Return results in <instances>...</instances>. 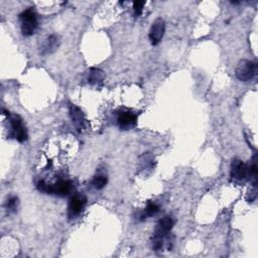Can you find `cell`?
<instances>
[{"mask_svg": "<svg viewBox=\"0 0 258 258\" xmlns=\"http://www.w3.org/2000/svg\"><path fill=\"white\" fill-rule=\"evenodd\" d=\"M174 226V221L171 219L170 216H164L161 218L158 223L155 226L154 233L151 239V244H152V249L154 251H161L163 248L164 240L169 234L170 230L173 229Z\"/></svg>", "mask_w": 258, "mask_h": 258, "instance_id": "6da1fadb", "label": "cell"}, {"mask_svg": "<svg viewBox=\"0 0 258 258\" xmlns=\"http://www.w3.org/2000/svg\"><path fill=\"white\" fill-rule=\"evenodd\" d=\"M37 188L42 193L53 194L59 197H65L69 195V193L71 192L72 185L70 182L64 180L58 181L55 184H47L45 181L41 180L37 183Z\"/></svg>", "mask_w": 258, "mask_h": 258, "instance_id": "7a4b0ae2", "label": "cell"}, {"mask_svg": "<svg viewBox=\"0 0 258 258\" xmlns=\"http://www.w3.org/2000/svg\"><path fill=\"white\" fill-rule=\"evenodd\" d=\"M20 21L22 33L25 37H31L36 33V30L39 26V21L37 14L32 9L22 13L20 15Z\"/></svg>", "mask_w": 258, "mask_h": 258, "instance_id": "3957f363", "label": "cell"}, {"mask_svg": "<svg viewBox=\"0 0 258 258\" xmlns=\"http://www.w3.org/2000/svg\"><path fill=\"white\" fill-rule=\"evenodd\" d=\"M236 77L242 82L252 80L257 74V64L249 60H241L236 67Z\"/></svg>", "mask_w": 258, "mask_h": 258, "instance_id": "277c9868", "label": "cell"}, {"mask_svg": "<svg viewBox=\"0 0 258 258\" xmlns=\"http://www.w3.org/2000/svg\"><path fill=\"white\" fill-rule=\"evenodd\" d=\"M230 176L234 182L241 183V182H246L250 180L248 164L244 163L241 159H238V158L233 159L231 164Z\"/></svg>", "mask_w": 258, "mask_h": 258, "instance_id": "5b68a950", "label": "cell"}, {"mask_svg": "<svg viewBox=\"0 0 258 258\" xmlns=\"http://www.w3.org/2000/svg\"><path fill=\"white\" fill-rule=\"evenodd\" d=\"M10 122L13 128V135L19 142H25L28 139V132L26 127L24 126L23 119L20 115H9Z\"/></svg>", "mask_w": 258, "mask_h": 258, "instance_id": "8992f818", "label": "cell"}, {"mask_svg": "<svg viewBox=\"0 0 258 258\" xmlns=\"http://www.w3.org/2000/svg\"><path fill=\"white\" fill-rule=\"evenodd\" d=\"M87 203V199L83 194H75L70 202H69V207H68V215L70 219H73L81 214L83 209Z\"/></svg>", "mask_w": 258, "mask_h": 258, "instance_id": "52a82bcc", "label": "cell"}, {"mask_svg": "<svg viewBox=\"0 0 258 258\" xmlns=\"http://www.w3.org/2000/svg\"><path fill=\"white\" fill-rule=\"evenodd\" d=\"M164 32H165V23L162 19H156L152 26H151V29H150V32H149V40H150V43L153 45V46H156L157 44L160 43V41L162 40L163 38V35H164Z\"/></svg>", "mask_w": 258, "mask_h": 258, "instance_id": "ba28073f", "label": "cell"}, {"mask_svg": "<svg viewBox=\"0 0 258 258\" xmlns=\"http://www.w3.org/2000/svg\"><path fill=\"white\" fill-rule=\"evenodd\" d=\"M117 122H118V125L121 129H123V130L131 129L136 125L137 115L135 113L131 112V111H128V110L121 111L118 114Z\"/></svg>", "mask_w": 258, "mask_h": 258, "instance_id": "9c48e42d", "label": "cell"}, {"mask_svg": "<svg viewBox=\"0 0 258 258\" xmlns=\"http://www.w3.org/2000/svg\"><path fill=\"white\" fill-rule=\"evenodd\" d=\"M70 116L78 131H82L86 125V118L83 111L76 105H70Z\"/></svg>", "mask_w": 258, "mask_h": 258, "instance_id": "30bf717a", "label": "cell"}, {"mask_svg": "<svg viewBox=\"0 0 258 258\" xmlns=\"http://www.w3.org/2000/svg\"><path fill=\"white\" fill-rule=\"evenodd\" d=\"M87 80H88V83L91 85H94V86L102 85L104 81V73L99 69L92 68L88 73Z\"/></svg>", "mask_w": 258, "mask_h": 258, "instance_id": "8fae6325", "label": "cell"}, {"mask_svg": "<svg viewBox=\"0 0 258 258\" xmlns=\"http://www.w3.org/2000/svg\"><path fill=\"white\" fill-rule=\"evenodd\" d=\"M60 45V41L59 38L57 36H50L49 39L45 42L44 46H43V54L47 55V54H51L53 52H55L58 47Z\"/></svg>", "mask_w": 258, "mask_h": 258, "instance_id": "7c38bea8", "label": "cell"}, {"mask_svg": "<svg viewBox=\"0 0 258 258\" xmlns=\"http://www.w3.org/2000/svg\"><path fill=\"white\" fill-rule=\"evenodd\" d=\"M159 212V207L158 205H156L155 203H152V202H149L147 204V206L145 207L144 211H143V214L141 215V220H144L148 217H152V216H155L157 213Z\"/></svg>", "mask_w": 258, "mask_h": 258, "instance_id": "4fadbf2b", "label": "cell"}, {"mask_svg": "<svg viewBox=\"0 0 258 258\" xmlns=\"http://www.w3.org/2000/svg\"><path fill=\"white\" fill-rule=\"evenodd\" d=\"M107 184V178L104 176H97L92 180V186L96 190H101L103 189Z\"/></svg>", "mask_w": 258, "mask_h": 258, "instance_id": "5bb4252c", "label": "cell"}, {"mask_svg": "<svg viewBox=\"0 0 258 258\" xmlns=\"http://www.w3.org/2000/svg\"><path fill=\"white\" fill-rule=\"evenodd\" d=\"M19 206V199L18 197H12L7 202V210L9 213H16Z\"/></svg>", "mask_w": 258, "mask_h": 258, "instance_id": "9a60e30c", "label": "cell"}, {"mask_svg": "<svg viewBox=\"0 0 258 258\" xmlns=\"http://www.w3.org/2000/svg\"><path fill=\"white\" fill-rule=\"evenodd\" d=\"M256 198H257V187H256V184H253L252 188L250 189V191L246 196V200L248 203H253L256 200Z\"/></svg>", "mask_w": 258, "mask_h": 258, "instance_id": "2e32d148", "label": "cell"}, {"mask_svg": "<svg viewBox=\"0 0 258 258\" xmlns=\"http://www.w3.org/2000/svg\"><path fill=\"white\" fill-rule=\"evenodd\" d=\"M145 4H146L145 2H134L133 3V11H134V15L136 17H139L142 14Z\"/></svg>", "mask_w": 258, "mask_h": 258, "instance_id": "e0dca14e", "label": "cell"}]
</instances>
